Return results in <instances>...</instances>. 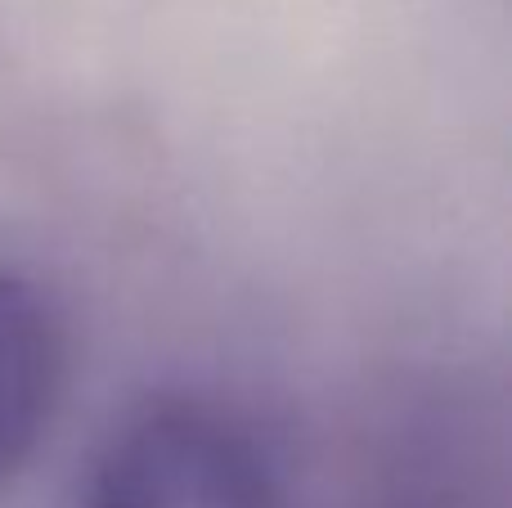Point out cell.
<instances>
[{"label": "cell", "mask_w": 512, "mask_h": 508, "mask_svg": "<svg viewBox=\"0 0 512 508\" xmlns=\"http://www.w3.org/2000/svg\"><path fill=\"white\" fill-rule=\"evenodd\" d=\"M68 333L36 279L0 266V486L18 477L59 414Z\"/></svg>", "instance_id": "cell-3"}, {"label": "cell", "mask_w": 512, "mask_h": 508, "mask_svg": "<svg viewBox=\"0 0 512 508\" xmlns=\"http://www.w3.org/2000/svg\"><path fill=\"white\" fill-rule=\"evenodd\" d=\"M72 508H288V486L234 405L158 396L104 437Z\"/></svg>", "instance_id": "cell-1"}, {"label": "cell", "mask_w": 512, "mask_h": 508, "mask_svg": "<svg viewBox=\"0 0 512 508\" xmlns=\"http://www.w3.org/2000/svg\"><path fill=\"white\" fill-rule=\"evenodd\" d=\"M355 508H504L499 455L463 405H414L373 446Z\"/></svg>", "instance_id": "cell-2"}]
</instances>
